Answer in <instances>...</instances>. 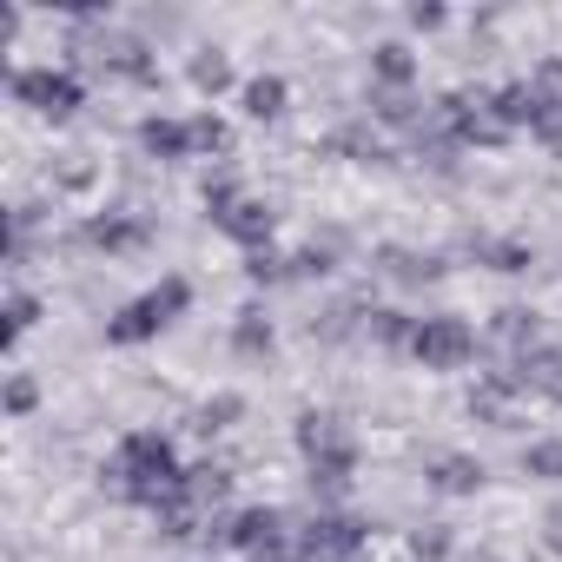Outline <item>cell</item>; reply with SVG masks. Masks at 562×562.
<instances>
[{
    "mask_svg": "<svg viewBox=\"0 0 562 562\" xmlns=\"http://www.w3.org/2000/svg\"><path fill=\"white\" fill-rule=\"evenodd\" d=\"M106 490L120 503H139V509H166L179 490H186V463L172 450V437L159 430H126L113 463H106Z\"/></svg>",
    "mask_w": 562,
    "mask_h": 562,
    "instance_id": "obj_1",
    "label": "cell"
},
{
    "mask_svg": "<svg viewBox=\"0 0 562 562\" xmlns=\"http://www.w3.org/2000/svg\"><path fill=\"white\" fill-rule=\"evenodd\" d=\"M292 278H331V251H325V245L299 251V258H292Z\"/></svg>",
    "mask_w": 562,
    "mask_h": 562,
    "instance_id": "obj_30",
    "label": "cell"
},
{
    "mask_svg": "<svg viewBox=\"0 0 562 562\" xmlns=\"http://www.w3.org/2000/svg\"><path fill=\"white\" fill-rule=\"evenodd\" d=\"M139 153L159 159V166H172V159H199V153H192V120H166V113L139 120Z\"/></svg>",
    "mask_w": 562,
    "mask_h": 562,
    "instance_id": "obj_10",
    "label": "cell"
},
{
    "mask_svg": "<svg viewBox=\"0 0 562 562\" xmlns=\"http://www.w3.org/2000/svg\"><path fill=\"white\" fill-rule=\"evenodd\" d=\"M364 522L345 516V509H318L305 529H299V562H358L364 555Z\"/></svg>",
    "mask_w": 562,
    "mask_h": 562,
    "instance_id": "obj_8",
    "label": "cell"
},
{
    "mask_svg": "<svg viewBox=\"0 0 562 562\" xmlns=\"http://www.w3.org/2000/svg\"><path fill=\"white\" fill-rule=\"evenodd\" d=\"M34 404H41V384L27 371H14L8 378V417H34Z\"/></svg>",
    "mask_w": 562,
    "mask_h": 562,
    "instance_id": "obj_28",
    "label": "cell"
},
{
    "mask_svg": "<svg viewBox=\"0 0 562 562\" xmlns=\"http://www.w3.org/2000/svg\"><path fill=\"white\" fill-rule=\"evenodd\" d=\"M80 238H87L93 251H106V258H126V251H146V245H153V225L133 218V212H93Z\"/></svg>",
    "mask_w": 562,
    "mask_h": 562,
    "instance_id": "obj_9",
    "label": "cell"
},
{
    "mask_svg": "<svg viewBox=\"0 0 562 562\" xmlns=\"http://www.w3.org/2000/svg\"><path fill=\"white\" fill-rule=\"evenodd\" d=\"M430 490L437 496H476L483 490V463L476 457H463V450H450V457H430Z\"/></svg>",
    "mask_w": 562,
    "mask_h": 562,
    "instance_id": "obj_11",
    "label": "cell"
},
{
    "mask_svg": "<svg viewBox=\"0 0 562 562\" xmlns=\"http://www.w3.org/2000/svg\"><path fill=\"white\" fill-rule=\"evenodd\" d=\"M470 251H476V265H490V271H529V265H536L522 238H470Z\"/></svg>",
    "mask_w": 562,
    "mask_h": 562,
    "instance_id": "obj_18",
    "label": "cell"
},
{
    "mask_svg": "<svg viewBox=\"0 0 562 562\" xmlns=\"http://www.w3.org/2000/svg\"><path fill=\"white\" fill-rule=\"evenodd\" d=\"M378 265L397 278V285H430V278H443V258H424V251H397V245H384V251H378Z\"/></svg>",
    "mask_w": 562,
    "mask_h": 562,
    "instance_id": "obj_16",
    "label": "cell"
},
{
    "mask_svg": "<svg viewBox=\"0 0 562 562\" xmlns=\"http://www.w3.org/2000/svg\"><path fill=\"white\" fill-rule=\"evenodd\" d=\"M245 278H251V285H278V278H292V258H278L271 245L265 251H245Z\"/></svg>",
    "mask_w": 562,
    "mask_h": 562,
    "instance_id": "obj_27",
    "label": "cell"
},
{
    "mask_svg": "<svg viewBox=\"0 0 562 562\" xmlns=\"http://www.w3.org/2000/svg\"><path fill=\"white\" fill-rule=\"evenodd\" d=\"M536 93H542L549 106H562V54H549V60L536 67Z\"/></svg>",
    "mask_w": 562,
    "mask_h": 562,
    "instance_id": "obj_29",
    "label": "cell"
},
{
    "mask_svg": "<svg viewBox=\"0 0 562 562\" xmlns=\"http://www.w3.org/2000/svg\"><path fill=\"white\" fill-rule=\"evenodd\" d=\"M364 331H371L378 345H391V351H411L417 318H404V312H364Z\"/></svg>",
    "mask_w": 562,
    "mask_h": 562,
    "instance_id": "obj_22",
    "label": "cell"
},
{
    "mask_svg": "<svg viewBox=\"0 0 562 562\" xmlns=\"http://www.w3.org/2000/svg\"><path fill=\"white\" fill-rule=\"evenodd\" d=\"M411 358L424 364V371H463L470 358H476V331L463 325V318H417V331H411Z\"/></svg>",
    "mask_w": 562,
    "mask_h": 562,
    "instance_id": "obj_7",
    "label": "cell"
},
{
    "mask_svg": "<svg viewBox=\"0 0 562 562\" xmlns=\"http://www.w3.org/2000/svg\"><path fill=\"white\" fill-rule=\"evenodd\" d=\"M371 80H378L384 93H411V80H417V60H411V47H404V41H384V47H371Z\"/></svg>",
    "mask_w": 562,
    "mask_h": 562,
    "instance_id": "obj_14",
    "label": "cell"
},
{
    "mask_svg": "<svg viewBox=\"0 0 562 562\" xmlns=\"http://www.w3.org/2000/svg\"><path fill=\"white\" fill-rule=\"evenodd\" d=\"M522 476H536V483H562V443H555V437L529 443V450H522Z\"/></svg>",
    "mask_w": 562,
    "mask_h": 562,
    "instance_id": "obj_24",
    "label": "cell"
},
{
    "mask_svg": "<svg viewBox=\"0 0 562 562\" xmlns=\"http://www.w3.org/2000/svg\"><path fill=\"white\" fill-rule=\"evenodd\" d=\"M443 21H450V14L437 8V0H417V8H411V27H424V34H430V27H443Z\"/></svg>",
    "mask_w": 562,
    "mask_h": 562,
    "instance_id": "obj_32",
    "label": "cell"
},
{
    "mask_svg": "<svg viewBox=\"0 0 562 562\" xmlns=\"http://www.w3.org/2000/svg\"><path fill=\"white\" fill-rule=\"evenodd\" d=\"M245 113L251 120H278V113H285V80H278V74H258V80H245Z\"/></svg>",
    "mask_w": 562,
    "mask_h": 562,
    "instance_id": "obj_19",
    "label": "cell"
},
{
    "mask_svg": "<svg viewBox=\"0 0 562 562\" xmlns=\"http://www.w3.org/2000/svg\"><path fill=\"white\" fill-rule=\"evenodd\" d=\"M536 139H542V146H549V153L562 159V106H549V113L536 120Z\"/></svg>",
    "mask_w": 562,
    "mask_h": 562,
    "instance_id": "obj_31",
    "label": "cell"
},
{
    "mask_svg": "<svg viewBox=\"0 0 562 562\" xmlns=\"http://www.w3.org/2000/svg\"><path fill=\"white\" fill-rule=\"evenodd\" d=\"M271 345H278V331H271L265 305H245V312L232 318V351H238V358H271Z\"/></svg>",
    "mask_w": 562,
    "mask_h": 562,
    "instance_id": "obj_15",
    "label": "cell"
},
{
    "mask_svg": "<svg viewBox=\"0 0 562 562\" xmlns=\"http://www.w3.org/2000/svg\"><path fill=\"white\" fill-rule=\"evenodd\" d=\"M192 87H199V93H225V87H232V60H225L218 47H199V54H192Z\"/></svg>",
    "mask_w": 562,
    "mask_h": 562,
    "instance_id": "obj_21",
    "label": "cell"
},
{
    "mask_svg": "<svg viewBox=\"0 0 562 562\" xmlns=\"http://www.w3.org/2000/svg\"><path fill=\"white\" fill-rule=\"evenodd\" d=\"M490 338L509 351V364H516L522 351H536V345H542V338H536V312H529V305H503V312L490 318Z\"/></svg>",
    "mask_w": 562,
    "mask_h": 562,
    "instance_id": "obj_13",
    "label": "cell"
},
{
    "mask_svg": "<svg viewBox=\"0 0 562 562\" xmlns=\"http://www.w3.org/2000/svg\"><path fill=\"white\" fill-rule=\"evenodd\" d=\"M218 542H232L245 562H285V555H299V529L285 522V509H238V516H225V529H218Z\"/></svg>",
    "mask_w": 562,
    "mask_h": 562,
    "instance_id": "obj_5",
    "label": "cell"
},
{
    "mask_svg": "<svg viewBox=\"0 0 562 562\" xmlns=\"http://www.w3.org/2000/svg\"><path fill=\"white\" fill-rule=\"evenodd\" d=\"M186 305H192V285L179 271H166L153 292H139L133 305H120L113 318H106V345H146V338H159L172 318H186Z\"/></svg>",
    "mask_w": 562,
    "mask_h": 562,
    "instance_id": "obj_3",
    "label": "cell"
},
{
    "mask_svg": "<svg viewBox=\"0 0 562 562\" xmlns=\"http://www.w3.org/2000/svg\"><path fill=\"white\" fill-rule=\"evenodd\" d=\"M542 549H549V555H562V503L542 516Z\"/></svg>",
    "mask_w": 562,
    "mask_h": 562,
    "instance_id": "obj_33",
    "label": "cell"
},
{
    "mask_svg": "<svg viewBox=\"0 0 562 562\" xmlns=\"http://www.w3.org/2000/svg\"><path fill=\"white\" fill-rule=\"evenodd\" d=\"M450 549H457L450 522H424V529L411 536V555H417V562H450Z\"/></svg>",
    "mask_w": 562,
    "mask_h": 562,
    "instance_id": "obj_25",
    "label": "cell"
},
{
    "mask_svg": "<svg viewBox=\"0 0 562 562\" xmlns=\"http://www.w3.org/2000/svg\"><path fill=\"white\" fill-rule=\"evenodd\" d=\"M238 417H245V397H238V391H218V397H205V404H199V424H192V430L218 437V430H232Z\"/></svg>",
    "mask_w": 562,
    "mask_h": 562,
    "instance_id": "obj_20",
    "label": "cell"
},
{
    "mask_svg": "<svg viewBox=\"0 0 562 562\" xmlns=\"http://www.w3.org/2000/svg\"><path fill=\"white\" fill-rule=\"evenodd\" d=\"M34 325H41V299L14 285V292H8V351H14V345H21V338L34 331Z\"/></svg>",
    "mask_w": 562,
    "mask_h": 562,
    "instance_id": "obj_23",
    "label": "cell"
},
{
    "mask_svg": "<svg viewBox=\"0 0 562 562\" xmlns=\"http://www.w3.org/2000/svg\"><path fill=\"white\" fill-rule=\"evenodd\" d=\"M192 153H199V159L232 153V126H225V120H212V113H199V120H192Z\"/></svg>",
    "mask_w": 562,
    "mask_h": 562,
    "instance_id": "obj_26",
    "label": "cell"
},
{
    "mask_svg": "<svg viewBox=\"0 0 562 562\" xmlns=\"http://www.w3.org/2000/svg\"><path fill=\"white\" fill-rule=\"evenodd\" d=\"M179 496H186V503H192L199 516H218V503L232 496V470H225V463H192V470H186V490H179Z\"/></svg>",
    "mask_w": 562,
    "mask_h": 562,
    "instance_id": "obj_12",
    "label": "cell"
},
{
    "mask_svg": "<svg viewBox=\"0 0 562 562\" xmlns=\"http://www.w3.org/2000/svg\"><path fill=\"white\" fill-rule=\"evenodd\" d=\"M325 153H345V159H364V166H391V146L378 139V126H345V133H331Z\"/></svg>",
    "mask_w": 562,
    "mask_h": 562,
    "instance_id": "obj_17",
    "label": "cell"
},
{
    "mask_svg": "<svg viewBox=\"0 0 562 562\" xmlns=\"http://www.w3.org/2000/svg\"><path fill=\"white\" fill-rule=\"evenodd\" d=\"M8 93H14L27 113H41V120H74V113L87 106V87H80V74H67V67H21V74L8 80Z\"/></svg>",
    "mask_w": 562,
    "mask_h": 562,
    "instance_id": "obj_6",
    "label": "cell"
},
{
    "mask_svg": "<svg viewBox=\"0 0 562 562\" xmlns=\"http://www.w3.org/2000/svg\"><path fill=\"white\" fill-rule=\"evenodd\" d=\"M299 450L312 463V490L318 496H338L351 476H358V437L331 417V411H305L299 417Z\"/></svg>",
    "mask_w": 562,
    "mask_h": 562,
    "instance_id": "obj_2",
    "label": "cell"
},
{
    "mask_svg": "<svg viewBox=\"0 0 562 562\" xmlns=\"http://www.w3.org/2000/svg\"><path fill=\"white\" fill-rule=\"evenodd\" d=\"M205 212H212V225H218L225 238H238L245 251H265V245H271L278 212H271L265 199H251L238 179H205Z\"/></svg>",
    "mask_w": 562,
    "mask_h": 562,
    "instance_id": "obj_4",
    "label": "cell"
}]
</instances>
